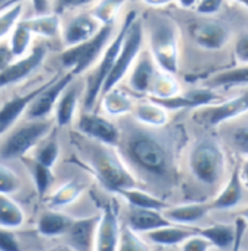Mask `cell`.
Instances as JSON below:
<instances>
[{"label":"cell","instance_id":"obj_1","mask_svg":"<svg viewBox=\"0 0 248 251\" xmlns=\"http://www.w3.org/2000/svg\"><path fill=\"white\" fill-rule=\"evenodd\" d=\"M119 143L120 153L133 171L145 181L168 186L175 171V149L173 140L156 128L125 123Z\"/></svg>","mask_w":248,"mask_h":251},{"label":"cell","instance_id":"obj_2","mask_svg":"<svg viewBox=\"0 0 248 251\" xmlns=\"http://www.w3.org/2000/svg\"><path fill=\"white\" fill-rule=\"evenodd\" d=\"M140 19L145 32V46L153 60L159 69L177 75L181 47V29L178 22L164 13L162 9H149Z\"/></svg>","mask_w":248,"mask_h":251},{"label":"cell","instance_id":"obj_3","mask_svg":"<svg viewBox=\"0 0 248 251\" xmlns=\"http://www.w3.org/2000/svg\"><path fill=\"white\" fill-rule=\"evenodd\" d=\"M85 143L83 152L88 156V162L99 183L108 191L119 194L125 188L139 187L136 176L125 164L122 153L114 149L116 146L99 143L88 137H85Z\"/></svg>","mask_w":248,"mask_h":251},{"label":"cell","instance_id":"obj_4","mask_svg":"<svg viewBox=\"0 0 248 251\" xmlns=\"http://www.w3.org/2000/svg\"><path fill=\"white\" fill-rule=\"evenodd\" d=\"M137 18H139V12L136 9H130V10L125 12L122 22L119 24V29H117L113 41L110 43V46L104 51L99 62L88 72L86 82H85V89H83V98H82L83 100V107H85L86 111H92L97 101L101 98L104 83H105L107 77L110 76L114 64L117 62V57H119L120 50L123 47L125 34H127L128 28L131 26V24Z\"/></svg>","mask_w":248,"mask_h":251},{"label":"cell","instance_id":"obj_5","mask_svg":"<svg viewBox=\"0 0 248 251\" xmlns=\"http://www.w3.org/2000/svg\"><path fill=\"white\" fill-rule=\"evenodd\" d=\"M188 168L200 184L219 186L226 171V155L221 142L212 136L197 139L188 152Z\"/></svg>","mask_w":248,"mask_h":251},{"label":"cell","instance_id":"obj_6","mask_svg":"<svg viewBox=\"0 0 248 251\" xmlns=\"http://www.w3.org/2000/svg\"><path fill=\"white\" fill-rule=\"evenodd\" d=\"M54 119H22L0 136V159L7 162L31 155V152L54 131Z\"/></svg>","mask_w":248,"mask_h":251},{"label":"cell","instance_id":"obj_7","mask_svg":"<svg viewBox=\"0 0 248 251\" xmlns=\"http://www.w3.org/2000/svg\"><path fill=\"white\" fill-rule=\"evenodd\" d=\"M117 29H119V24L104 25L102 29L91 40L69 49H63L60 53V63L63 69L66 72L73 73L76 77L88 73L99 62L104 51L113 41Z\"/></svg>","mask_w":248,"mask_h":251},{"label":"cell","instance_id":"obj_8","mask_svg":"<svg viewBox=\"0 0 248 251\" xmlns=\"http://www.w3.org/2000/svg\"><path fill=\"white\" fill-rule=\"evenodd\" d=\"M194 13V12H193ZM196 16L188 22V37L193 44L206 51H219L225 49L234 38L232 26L216 16Z\"/></svg>","mask_w":248,"mask_h":251},{"label":"cell","instance_id":"obj_9","mask_svg":"<svg viewBox=\"0 0 248 251\" xmlns=\"http://www.w3.org/2000/svg\"><path fill=\"white\" fill-rule=\"evenodd\" d=\"M143 49H145V32H143L142 19L139 16L131 24V26L128 28V31L125 34L123 47L120 50V54L117 57V62L114 64L110 76L107 77V80L104 83L102 94L113 88H117L124 77H127L128 72L131 70L133 64L140 56V53L143 51Z\"/></svg>","mask_w":248,"mask_h":251},{"label":"cell","instance_id":"obj_10","mask_svg":"<svg viewBox=\"0 0 248 251\" xmlns=\"http://www.w3.org/2000/svg\"><path fill=\"white\" fill-rule=\"evenodd\" d=\"M50 41L37 40L31 51L19 59H15L4 70L0 72V91L19 85L31 77L49 57Z\"/></svg>","mask_w":248,"mask_h":251},{"label":"cell","instance_id":"obj_11","mask_svg":"<svg viewBox=\"0 0 248 251\" xmlns=\"http://www.w3.org/2000/svg\"><path fill=\"white\" fill-rule=\"evenodd\" d=\"M102 22L91 12V9L72 12L62 16V49H69L85 43L102 29Z\"/></svg>","mask_w":248,"mask_h":251},{"label":"cell","instance_id":"obj_12","mask_svg":"<svg viewBox=\"0 0 248 251\" xmlns=\"http://www.w3.org/2000/svg\"><path fill=\"white\" fill-rule=\"evenodd\" d=\"M248 113V91L222 102H215L193 113L194 122L207 127H218L226 122L235 120Z\"/></svg>","mask_w":248,"mask_h":251},{"label":"cell","instance_id":"obj_13","mask_svg":"<svg viewBox=\"0 0 248 251\" xmlns=\"http://www.w3.org/2000/svg\"><path fill=\"white\" fill-rule=\"evenodd\" d=\"M76 79V76L70 72H63L51 77L44 89L35 97L32 104L29 105L26 111V119H35V120H43V119H53L56 105L64 92V89Z\"/></svg>","mask_w":248,"mask_h":251},{"label":"cell","instance_id":"obj_14","mask_svg":"<svg viewBox=\"0 0 248 251\" xmlns=\"http://www.w3.org/2000/svg\"><path fill=\"white\" fill-rule=\"evenodd\" d=\"M77 131L95 142L110 146H119L122 139V128L110 120L105 114H97L94 111H83L76 119Z\"/></svg>","mask_w":248,"mask_h":251},{"label":"cell","instance_id":"obj_15","mask_svg":"<svg viewBox=\"0 0 248 251\" xmlns=\"http://www.w3.org/2000/svg\"><path fill=\"white\" fill-rule=\"evenodd\" d=\"M159 72V66L153 60L149 50L143 49L137 60L134 62L131 70L127 75V86L134 94L140 95H150V89L153 85V80Z\"/></svg>","mask_w":248,"mask_h":251},{"label":"cell","instance_id":"obj_16","mask_svg":"<svg viewBox=\"0 0 248 251\" xmlns=\"http://www.w3.org/2000/svg\"><path fill=\"white\" fill-rule=\"evenodd\" d=\"M47 82H44L43 85H40L25 94H18V95L6 100L0 105V136H3L9 128H12L22 119H25L29 105L35 100V97L44 89Z\"/></svg>","mask_w":248,"mask_h":251},{"label":"cell","instance_id":"obj_17","mask_svg":"<svg viewBox=\"0 0 248 251\" xmlns=\"http://www.w3.org/2000/svg\"><path fill=\"white\" fill-rule=\"evenodd\" d=\"M101 215L74 219L66 232V246L73 251H95Z\"/></svg>","mask_w":248,"mask_h":251},{"label":"cell","instance_id":"obj_18","mask_svg":"<svg viewBox=\"0 0 248 251\" xmlns=\"http://www.w3.org/2000/svg\"><path fill=\"white\" fill-rule=\"evenodd\" d=\"M122 226L113 206H105L101 212L95 251H119Z\"/></svg>","mask_w":248,"mask_h":251},{"label":"cell","instance_id":"obj_19","mask_svg":"<svg viewBox=\"0 0 248 251\" xmlns=\"http://www.w3.org/2000/svg\"><path fill=\"white\" fill-rule=\"evenodd\" d=\"M161 102L168 111H181V110H197L210 104L218 102V94L215 89L204 86V88H197L191 89L188 92H181L177 97L168 98L158 101Z\"/></svg>","mask_w":248,"mask_h":251},{"label":"cell","instance_id":"obj_20","mask_svg":"<svg viewBox=\"0 0 248 251\" xmlns=\"http://www.w3.org/2000/svg\"><path fill=\"white\" fill-rule=\"evenodd\" d=\"M80 98H83V89L79 86V83L76 82V79L64 89L62 94L53 119L54 123L59 127H67L72 123L76 122L77 116H79V104H80Z\"/></svg>","mask_w":248,"mask_h":251},{"label":"cell","instance_id":"obj_21","mask_svg":"<svg viewBox=\"0 0 248 251\" xmlns=\"http://www.w3.org/2000/svg\"><path fill=\"white\" fill-rule=\"evenodd\" d=\"M244 186L246 184L241 178V171L238 167L231 173L225 187L210 201L212 210H228L238 206L244 197Z\"/></svg>","mask_w":248,"mask_h":251},{"label":"cell","instance_id":"obj_22","mask_svg":"<svg viewBox=\"0 0 248 251\" xmlns=\"http://www.w3.org/2000/svg\"><path fill=\"white\" fill-rule=\"evenodd\" d=\"M24 21L31 28L34 35L46 41H60L62 34V16L50 12L46 15H25Z\"/></svg>","mask_w":248,"mask_h":251},{"label":"cell","instance_id":"obj_23","mask_svg":"<svg viewBox=\"0 0 248 251\" xmlns=\"http://www.w3.org/2000/svg\"><path fill=\"white\" fill-rule=\"evenodd\" d=\"M212 210L210 201H196V203H186L178 206H168L162 213L164 216L175 225H193L201 221L209 212Z\"/></svg>","mask_w":248,"mask_h":251},{"label":"cell","instance_id":"obj_24","mask_svg":"<svg viewBox=\"0 0 248 251\" xmlns=\"http://www.w3.org/2000/svg\"><path fill=\"white\" fill-rule=\"evenodd\" d=\"M131 116L134 122L152 128H162L170 120V111L156 100H148L134 104Z\"/></svg>","mask_w":248,"mask_h":251},{"label":"cell","instance_id":"obj_25","mask_svg":"<svg viewBox=\"0 0 248 251\" xmlns=\"http://www.w3.org/2000/svg\"><path fill=\"white\" fill-rule=\"evenodd\" d=\"M73 221L74 218L62 212L60 209H49L38 216L37 231L40 235L46 238L62 237V235H66Z\"/></svg>","mask_w":248,"mask_h":251},{"label":"cell","instance_id":"obj_26","mask_svg":"<svg viewBox=\"0 0 248 251\" xmlns=\"http://www.w3.org/2000/svg\"><path fill=\"white\" fill-rule=\"evenodd\" d=\"M167 225H171V222L164 216L161 210L131 207L127 216V226L139 234H148Z\"/></svg>","mask_w":248,"mask_h":251},{"label":"cell","instance_id":"obj_27","mask_svg":"<svg viewBox=\"0 0 248 251\" xmlns=\"http://www.w3.org/2000/svg\"><path fill=\"white\" fill-rule=\"evenodd\" d=\"M194 234H197V228L171 224V225H167V226H162V228L148 232L146 238L156 246L175 247V246H181L187 238H190Z\"/></svg>","mask_w":248,"mask_h":251},{"label":"cell","instance_id":"obj_28","mask_svg":"<svg viewBox=\"0 0 248 251\" xmlns=\"http://www.w3.org/2000/svg\"><path fill=\"white\" fill-rule=\"evenodd\" d=\"M101 110L108 117H123L133 113L134 101L122 89L113 88L101 95Z\"/></svg>","mask_w":248,"mask_h":251},{"label":"cell","instance_id":"obj_29","mask_svg":"<svg viewBox=\"0 0 248 251\" xmlns=\"http://www.w3.org/2000/svg\"><path fill=\"white\" fill-rule=\"evenodd\" d=\"M197 232L207 238L213 247L221 250H228L234 247L237 240V225L229 224H213L210 226L197 228Z\"/></svg>","mask_w":248,"mask_h":251},{"label":"cell","instance_id":"obj_30","mask_svg":"<svg viewBox=\"0 0 248 251\" xmlns=\"http://www.w3.org/2000/svg\"><path fill=\"white\" fill-rule=\"evenodd\" d=\"M38 38L34 35V32L31 31V28L26 25V22L24 21V18L15 25V28L12 29L7 43L10 46V50L13 53V56L16 59L28 54L31 51V49L34 47L35 41Z\"/></svg>","mask_w":248,"mask_h":251},{"label":"cell","instance_id":"obj_31","mask_svg":"<svg viewBox=\"0 0 248 251\" xmlns=\"http://www.w3.org/2000/svg\"><path fill=\"white\" fill-rule=\"evenodd\" d=\"M26 221L22 206L12 196L0 194V228L18 229Z\"/></svg>","mask_w":248,"mask_h":251},{"label":"cell","instance_id":"obj_32","mask_svg":"<svg viewBox=\"0 0 248 251\" xmlns=\"http://www.w3.org/2000/svg\"><path fill=\"white\" fill-rule=\"evenodd\" d=\"M119 196L123 197L131 207H137V209H152V210L164 212L168 207V204L162 199H159V197H156V196H153V194H150V193L139 187L122 190L119 193Z\"/></svg>","mask_w":248,"mask_h":251},{"label":"cell","instance_id":"obj_33","mask_svg":"<svg viewBox=\"0 0 248 251\" xmlns=\"http://www.w3.org/2000/svg\"><path fill=\"white\" fill-rule=\"evenodd\" d=\"M181 92H183V89H181V85L177 79V75L159 69V72L153 80L152 89H150L152 100L162 101V100L177 97Z\"/></svg>","mask_w":248,"mask_h":251},{"label":"cell","instance_id":"obj_34","mask_svg":"<svg viewBox=\"0 0 248 251\" xmlns=\"http://www.w3.org/2000/svg\"><path fill=\"white\" fill-rule=\"evenodd\" d=\"M248 85V63L240 64L237 67L222 70L212 76L207 82V86L215 88H232V86H247Z\"/></svg>","mask_w":248,"mask_h":251},{"label":"cell","instance_id":"obj_35","mask_svg":"<svg viewBox=\"0 0 248 251\" xmlns=\"http://www.w3.org/2000/svg\"><path fill=\"white\" fill-rule=\"evenodd\" d=\"M62 153V148H60V142L57 139V136L54 134V131L47 136L32 152H31V159L35 162H40L46 167L54 168V165L57 164L59 158Z\"/></svg>","mask_w":248,"mask_h":251},{"label":"cell","instance_id":"obj_36","mask_svg":"<svg viewBox=\"0 0 248 251\" xmlns=\"http://www.w3.org/2000/svg\"><path fill=\"white\" fill-rule=\"evenodd\" d=\"M83 188L85 187L79 181H67L49 196L47 204L50 209H63L66 206H70L76 200H79L83 193Z\"/></svg>","mask_w":248,"mask_h":251},{"label":"cell","instance_id":"obj_37","mask_svg":"<svg viewBox=\"0 0 248 251\" xmlns=\"http://www.w3.org/2000/svg\"><path fill=\"white\" fill-rule=\"evenodd\" d=\"M28 0H19L0 12V43L7 40L15 25L26 15Z\"/></svg>","mask_w":248,"mask_h":251},{"label":"cell","instance_id":"obj_38","mask_svg":"<svg viewBox=\"0 0 248 251\" xmlns=\"http://www.w3.org/2000/svg\"><path fill=\"white\" fill-rule=\"evenodd\" d=\"M127 0H98L91 12L102 22V25L119 24V15L122 13Z\"/></svg>","mask_w":248,"mask_h":251},{"label":"cell","instance_id":"obj_39","mask_svg":"<svg viewBox=\"0 0 248 251\" xmlns=\"http://www.w3.org/2000/svg\"><path fill=\"white\" fill-rule=\"evenodd\" d=\"M31 171H32V178H34V184H35V190H37L38 196L44 197L50 191L53 181H54L53 168L46 167V165L31 159Z\"/></svg>","mask_w":248,"mask_h":251},{"label":"cell","instance_id":"obj_40","mask_svg":"<svg viewBox=\"0 0 248 251\" xmlns=\"http://www.w3.org/2000/svg\"><path fill=\"white\" fill-rule=\"evenodd\" d=\"M19 174L6 164V161L0 159V194L13 196L21 188Z\"/></svg>","mask_w":248,"mask_h":251},{"label":"cell","instance_id":"obj_41","mask_svg":"<svg viewBox=\"0 0 248 251\" xmlns=\"http://www.w3.org/2000/svg\"><path fill=\"white\" fill-rule=\"evenodd\" d=\"M119 251H150L149 246L140 238L139 232L133 231L130 226L122 228Z\"/></svg>","mask_w":248,"mask_h":251},{"label":"cell","instance_id":"obj_42","mask_svg":"<svg viewBox=\"0 0 248 251\" xmlns=\"http://www.w3.org/2000/svg\"><path fill=\"white\" fill-rule=\"evenodd\" d=\"M98 0H51V10L57 15H67L77 10L91 9Z\"/></svg>","mask_w":248,"mask_h":251},{"label":"cell","instance_id":"obj_43","mask_svg":"<svg viewBox=\"0 0 248 251\" xmlns=\"http://www.w3.org/2000/svg\"><path fill=\"white\" fill-rule=\"evenodd\" d=\"M228 3H232V1L231 0H200L193 12L201 16H216L225 10Z\"/></svg>","mask_w":248,"mask_h":251},{"label":"cell","instance_id":"obj_44","mask_svg":"<svg viewBox=\"0 0 248 251\" xmlns=\"http://www.w3.org/2000/svg\"><path fill=\"white\" fill-rule=\"evenodd\" d=\"M234 57L240 64L248 63V31H241L234 40Z\"/></svg>","mask_w":248,"mask_h":251},{"label":"cell","instance_id":"obj_45","mask_svg":"<svg viewBox=\"0 0 248 251\" xmlns=\"http://www.w3.org/2000/svg\"><path fill=\"white\" fill-rule=\"evenodd\" d=\"M0 251H21V243L15 229L0 228Z\"/></svg>","mask_w":248,"mask_h":251},{"label":"cell","instance_id":"obj_46","mask_svg":"<svg viewBox=\"0 0 248 251\" xmlns=\"http://www.w3.org/2000/svg\"><path fill=\"white\" fill-rule=\"evenodd\" d=\"M232 145L237 151L248 155V125H241L235 127L231 134Z\"/></svg>","mask_w":248,"mask_h":251},{"label":"cell","instance_id":"obj_47","mask_svg":"<svg viewBox=\"0 0 248 251\" xmlns=\"http://www.w3.org/2000/svg\"><path fill=\"white\" fill-rule=\"evenodd\" d=\"M180 247H181V251H209L213 246L207 238H204L203 235L197 232L191 235L190 238H187Z\"/></svg>","mask_w":248,"mask_h":251},{"label":"cell","instance_id":"obj_48","mask_svg":"<svg viewBox=\"0 0 248 251\" xmlns=\"http://www.w3.org/2000/svg\"><path fill=\"white\" fill-rule=\"evenodd\" d=\"M16 57L13 56L12 50H10V46L7 43V40L1 41L0 43V72L4 70L10 63L13 62Z\"/></svg>","mask_w":248,"mask_h":251},{"label":"cell","instance_id":"obj_49","mask_svg":"<svg viewBox=\"0 0 248 251\" xmlns=\"http://www.w3.org/2000/svg\"><path fill=\"white\" fill-rule=\"evenodd\" d=\"M148 9H167L171 4H175V0H140Z\"/></svg>","mask_w":248,"mask_h":251},{"label":"cell","instance_id":"obj_50","mask_svg":"<svg viewBox=\"0 0 248 251\" xmlns=\"http://www.w3.org/2000/svg\"><path fill=\"white\" fill-rule=\"evenodd\" d=\"M198 1H200V0H175V6H177L178 9H181V10L193 12Z\"/></svg>","mask_w":248,"mask_h":251},{"label":"cell","instance_id":"obj_51","mask_svg":"<svg viewBox=\"0 0 248 251\" xmlns=\"http://www.w3.org/2000/svg\"><path fill=\"white\" fill-rule=\"evenodd\" d=\"M240 171H241V178H243L244 184L248 187V155L246 156V159H244L243 167L240 168Z\"/></svg>","mask_w":248,"mask_h":251},{"label":"cell","instance_id":"obj_52","mask_svg":"<svg viewBox=\"0 0 248 251\" xmlns=\"http://www.w3.org/2000/svg\"><path fill=\"white\" fill-rule=\"evenodd\" d=\"M16 1H19V0H0V12L4 10V9H7L9 6L15 4Z\"/></svg>","mask_w":248,"mask_h":251},{"label":"cell","instance_id":"obj_53","mask_svg":"<svg viewBox=\"0 0 248 251\" xmlns=\"http://www.w3.org/2000/svg\"><path fill=\"white\" fill-rule=\"evenodd\" d=\"M232 3H237L240 7H244L246 10H248V0H231Z\"/></svg>","mask_w":248,"mask_h":251},{"label":"cell","instance_id":"obj_54","mask_svg":"<svg viewBox=\"0 0 248 251\" xmlns=\"http://www.w3.org/2000/svg\"><path fill=\"white\" fill-rule=\"evenodd\" d=\"M56 251H73L70 247H67V246H64V247H60V249H56Z\"/></svg>","mask_w":248,"mask_h":251},{"label":"cell","instance_id":"obj_55","mask_svg":"<svg viewBox=\"0 0 248 251\" xmlns=\"http://www.w3.org/2000/svg\"><path fill=\"white\" fill-rule=\"evenodd\" d=\"M241 216H243L246 221H248V207L246 209V210H244V212H243V213H241Z\"/></svg>","mask_w":248,"mask_h":251},{"label":"cell","instance_id":"obj_56","mask_svg":"<svg viewBox=\"0 0 248 251\" xmlns=\"http://www.w3.org/2000/svg\"><path fill=\"white\" fill-rule=\"evenodd\" d=\"M47 251H56V249H51V250H47Z\"/></svg>","mask_w":248,"mask_h":251}]
</instances>
